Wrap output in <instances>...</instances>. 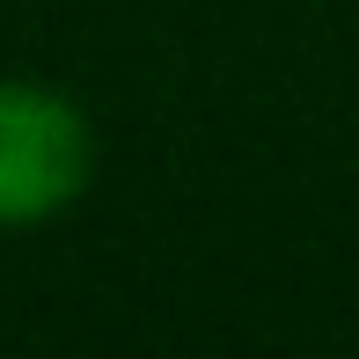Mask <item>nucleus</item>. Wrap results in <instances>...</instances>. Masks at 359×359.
<instances>
[{"label":"nucleus","mask_w":359,"mask_h":359,"mask_svg":"<svg viewBox=\"0 0 359 359\" xmlns=\"http://www.w3.org/2000/svg\"><path fill=\"white\" fill-rule=\"evenodd\" d=\"M95 140L59 88L0 81V227H37L88 191Z\"/></svg>","instance_id":"1"}]
</instances>
